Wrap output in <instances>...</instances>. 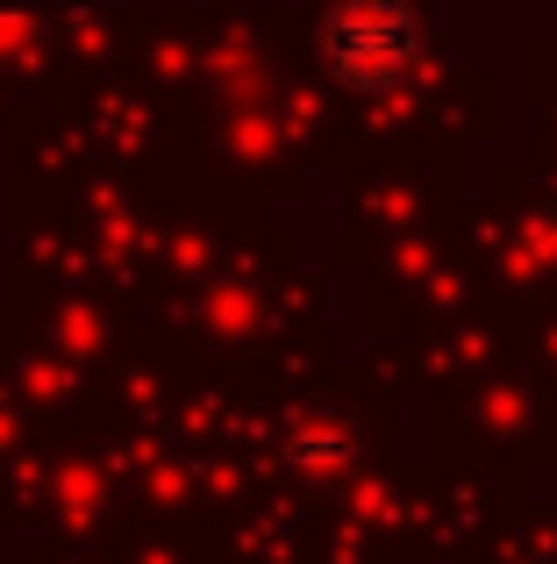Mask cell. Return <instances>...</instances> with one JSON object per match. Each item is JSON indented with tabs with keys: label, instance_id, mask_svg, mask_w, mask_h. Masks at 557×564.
Listing matches in <instances>:
<instances>
[{
	"label": "cell",
	"instance_id": "cell-1",
	"mask_svg": "<svg viewBox=\"0 0 557 564\" xmlns=\"http://www.w3.org/2000/svg\"><path fill=\"white\" fill-rule=\"evenodd\" d=\"M329 51L358 86H379L407 65L415 51V22L401 0H343V14L329 22Z\"/></svg>",
	"mask_w": 557,
	"mask_h": 564
}]
</instances>
